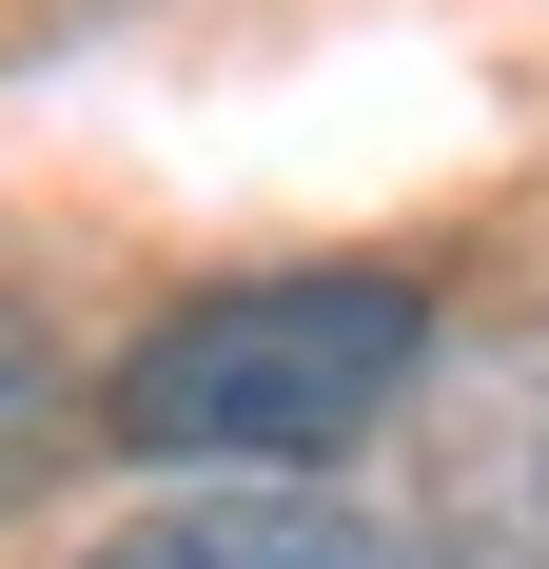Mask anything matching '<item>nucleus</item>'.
<instances>
[{
	"label": "nucleus",
	"mask_w": 549,
	"mask_h": 569,
	"mask_svg": "<svg viewBox=\"0 0 549 569\" xmlns=\"http://www.w3.org/2000/svg\"><path fill=\"white\" fill-rule=\"evenodd\" d=\"M99 569H432V530H373L333 491H197V511H138Z\"/></svg>",
	"instance_id": "nucleus-3"
},
{
	"label": "nucleus",
	"mask_w": 549,
	"mask_h": 569,
	"mask_svg": "<svg viewBox=\"0 0 549 569\" xmlns=\"http://www.w3.org/2000/svg\"><path fill=\"white\" fill-rule=\"evenodd\" d=\"M432 373V295L412 276H236L197 315L118 353V452H177V471H315L353 432H392Z\"/></svg>",
	"instance_id": "nucleus-1"
},
{
	"label": "nucleus",
	"mask_w": 549,
	"mask_h": 569,
	"mask_svg": "<svg viewBox=\"0 0 549 569\" xmlns=\"http://www.w3.org/2000/svg\"><path fill=\"white\" fill-rule=\"evenodd\" d=\"M412 471H432V569H549V315L432 335Z\"/></svg>",
	"instance_id": "nucleus-2"
},
{
	"label": "nucleus",
	"mask_w": 549,
	"mask_h": 569,
	"mask_svg": "<svg viewBox=\"0 0 549 569\" xmlns=\"http://www.w3.org/2000/svg\"><path fill=\"white\" fill-rule=\"evenodd\" d=\"M40 452H59V335L20 315V295H0V511L40 491Z\"/></svg>",
	"instance_id": "nucleus-4"
}]
</instances>
